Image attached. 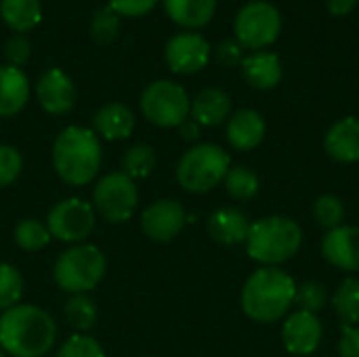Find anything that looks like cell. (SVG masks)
I'll use <instances>...</instances> for the list:
<instances>
[{
    "label": "cell",
    "instance_id": "36",
    "mask_svg": "<svg viewBox=\"0 0 359 357\" xmlns=\"http://www.w3.org/2000/svg\"><path fill=\"white\" fill-rule=\"evenodd\" d=\"M4 57L13 67H21L23 63H27V59L32 57V42L27 40V36L23 34L13 36L4 46Z\"/></svg>",
    "mask_w": 359,
    "mask_h": 357
},
{
    "label": "cell",
    "instance_id": "20",
    "mask_svg": "<svg viewBox=\"0 0 359 357\" xmlns=\"http://www.w3.org/2000/svg\"><path fill=\"white\" fill-rule=\"evenodd\" d=\"M244 80L257 90H271L282 80L280 57L271 50H255L242 61Z\"/></svg>",
    "mask_w": 359,
    "mask_h": 357
},
{
    "label": "cell",
    "instance_id": "34",
    "mask_svg": "<svg viewBox=\"0 0 359 357\" xmlns=\"http://www.w3.org/2000/svg\"><path fill=\"white\" fill-rule=\"evenodd\" d=\"M55 357H105V351L97 339L76 332L61 345Z\"/></svg>",
    "mask_w": 359,
    "mask_h": 357
},
{
    "label": "cell",
    "instance_id": "11",
    "mask_svg": "<svg viewBox=\"0 0 359 357\" xmlns=\"http://www.w3.org/2000/svg\"><path fill=\"white\" fill-rule=\"evenodd\" d=\"M164 59L175 74H196L206 67L210 44L198 32H181L166 42Z\"/></svg>",
    "mask_w": 359,
    "mask_h": 357
},
{
    "label": "cell",
    "instance_id": "9",
    "mask_svg": "<svg viewBox=\"0 0 359 357\" xmlns=\"http://www.w3.org/2000/svg\"><path fill=\"white\" fill-rule=\"evenodd\" d=\"M139 204L135 181L120 173H109L99 179L93 191V208L109 223H126Z\"/></svg>",
    "mask_w": 359,
    "mask_h": 357
},
{
    "label": "cell",
    "instance_id": "29",
    "mask_svg": "<svg viewBox=\"0 0 359 357\" xmlns=\"http://www.w3.org/2000/svg\"><path fill=\"white\" fill-rule=\"evenodd\" d=\"M122 173L128 175L133 181L137 179H145L154 173L156 168V151L149 145H133L122 160Z\"/></svg>",
    "mask_w": 359,
    "mask_h": 357
},
{
    "label": "cell",
    "instance_id": "17",
    "mask_svg": "<svg viewBox=\"0 0 359 357\" xmlns=\"http://www.w3.org/2000/svg\"><path fill=\"white\" fill-rule=\"evenodd\" d=\"M265 120L255 109H240L227 120V141L240 151H250L259 147L265 139Z\"/></svg>",
    "mask_w": 359,
    "mask_h": 357
},
{
    "label": "cell",
    "instance_id": "42",
    "mask_svg": "<svg viewBox=\"0 0 359 357\" xmlns=\"http://www.w3.org/2000/svg\"><path fill=\"white\" fill-rule=\"evenodd\" d=\"M0 357H6V353H4V351H2V349H0Z\"/></svg>",
    "mask_w": 359,
    "mask_h": 357
},
{
    "label": "cell",
    "instance_id": "27",
    "mask_svg": "<svg viewBox=\"0 0 359 357\" xmlns=\"http://www.w3.org/2000/svg\"><path fill=\"white\" fill-rule=\"evenodd\" d=\"M223 183H225L227 194L233 200H240V202H246V200L255 198L259 194V187H261L259 175L248 166H231L227 170Z\"/></svg>",
    "mask_w": 359,
    "mask_h": 357
},
{
    "label": "cell",
    "instance_id": "3",
    "mask_svg": "<svg viewBox=\"0 0 359 357\" xmlns=\"http://www.w3.org/2000/svg\"><path fill=\"white\" fill-rule=\"evenodd\" d=\"M297 284L278 267L257 269L242 288V311L259 324H273L294 305Z\"/></svg>",
    "mask_w": 359,
    "mask_h": 357
},
{
    "label": "cell",
    "instance_id": "40",
    "mask_svg": "<svg viewBox=\"0 0 359 357\" xmlns=\"http://www.w3.org/2000/svg\"><path fill=\"white\" fill-rule=\"evenodd\" d=\"M358 6V0H328V13L334 17H347Z\"/></svg>",
    "mask_w": 359,
    "mask_h": 357
},
{
    "label": "cell",
    "instance_id": "25",
    "mask_svg": "<svg viewBox=\"0 0 359 357\" xmlns=\"http://www.w3.org/2000/svg\"><path fill=\"white\" fill-rule=\"evenodd\" d=\"M332 307L345 326L359 324V280L347 278L332 295Z\"/></svg>",
    "mask_w": 359,
    "mask_h": 357
},
{
    "label": "cell",
    "instance_id": "21",
    "mask_svg": "<svg viewBox=\"0 0 359 357\" xmlns=\"http://www.w3.org/2000/svg\"><path fill=\"white\" fill-rule=\"evenodd\" d=\"M189 114L200 126H219L231 114V99L223 88H204L194 97Z\"/></svg>",
    "mask_w": 359,
    "mask_h": 357
},
{
    "label": "cell",
    "instance_id": "39",
    "mask_svg": "<svg viewBox=\"0 0 359 357\" xmlns=\"http://www.w3.org/2000/svg\"><path fill=\"white\" fill-rule=\"evenodd\" d=\"M339 356L359 357V326H341Z\"/></svg>",
    "mask_w": 359,
    "mask_h": 357
},
{
    "label": "cell",
    "instance_id": "7",
    "mask_svg": "<svg viewBox=\"0 0 359 357\" xmlns=\"http://www.w3.org/2000/svg\"><path fill=\"white\" fill-rule=\"evenodd\" d=\"M236 40L242 48L265 50L282 32V15L267 0H252L244 4L233 21Z\"/></svg>",
    "mask_w": 359,
    "mask_h": 357
},
{
    "label": "cell",
    "instance_id": "33",
    "mask_svg": "<svg viewBox=\"0 0 359 357\" xmlns=\"http://www.w3.org/2000/svg\"><path fill=\"white\" fill-rule=\"evenodd\" d=\"M294 303L301 307V311H309V314L318 316V311H322L328 303L326 286L320 282H305V284L297 286Z\"/></svg>",
    "mask_w": 359,
    "mask_h": 357
},
{
    "label": "cell",
    "instance_id": "38",
    "mask_svg": "<svg viewBox=\"0 0 359 357\" xmlns=\"http://www.w3.org/2000/svg\"><path fill=\"white\" fill-rule=\"evenodd\" d=\"M217 59L225 67L242 65L244 61V48L238 44V40H223L217 48Z\"/></svg>",
    "mask_w": 359,
    "mask_h": 357
},
{
    "label": "cell",
    "instance_id": "19",
    "mask_svg": "<svg viewBox=\"0 0 359 357\" xmlns=\"http://www.w3.org/2000/svg\"><path fill=\"white\" fill-rule=\"evenodd\" d=\"M250 231V221L248 217L233 206H225L215 210L208 217V234L215 242L225 244V246H236L244 244Z\"/></svg>",
    "mask_w": 359,
    "mask_h": 357
},
{
    "label": "cell",
    "instance_id": "10",
    "mask_svg": "<svg viewBox=\"0 0 359 357\" xmlns=\"http://www.w3.org/2000/svg\"><path fill=\"white\" fill-rule=\"evenodd\" d=\"M95 215L93 204L80 198H65L48 210L46 227L50 238L67 244H82L95 227Z\"/></svg>",
    "mask_w": 359,
    "mask_h": 357
},
{
    "label": "cell",
    "instance_id": "31",
    "mask_svg": "<svg viewBox=\"0 0 359 357\" xmlns=\"http://www.w3.org/2000/svg\"><path fill=\"white\" fill-rule=\"evenodd\" d=\"M120 34V15L109 8H97L90 21V36L97 44H111Z\"/></svg>",
    "mask_w": 359,
    "mask_h": 357
},
{
    "label": "cell",
    "instance_id": "4",
    "mask_svg": "<svg viewBox=\"0 0 359 357\" xmlns=\"http://www.w3.org/2000/svg\"><path fill=\"white\" fill-rule=\"evenodd\" d=\"M244 244L252 261L265 267H278L299 252L303 244V229L290 217L273 215L250 223Z\"/></svg>",
    "mask_w": 359,
    "mask_h": 357
},
{
    "label": "cell",
    "instance_id": "5",
    "mask_svg": "<svg viewBox=\"0 0 359 357\" xmlns=\"http://www.w3.org/2000/svg\"><path fill=\"white\" fill-rule=\"evenodd\" d=\"M107 269L105 255L95 244H74L55 261V282L69 295H86L99 286Z\"/></svg>",
    "mask_w": 359,
    "mask_h": 357
},
{
    "label": "cell",
    "instance_id": "23",
    "mask_svg": "<svg viewBox=\"0 0 359 357\" xmlns=\"http://www.w3.org/2000/svg\"><path fill=\"white\" fill-rule=\"evenodd\" d=\"M166 15L181 27H204L217 11V0H164Z\"/></svg>",
    "mask_w": 359,
    "mask_h": 357
},
{
    "label": "cell",
    "instance_id": "2",
    "mask_svg": "<svg viewBox=\"0 0 359 357\" xmlns=\"http://www.w3.org/2000/svg\"><path fill=\"white\" fill-rule=\"evenodd\" d=\"M103 160L101 141L95 130L84 126L63 128L53 143V166L55 173L67 185L80 187L90 183Z\"/></svg>",
    "mask_w": 359,
    "mask_h": 357
},
{
    "label": "cell",
    "instance_id": "6",
    "mask_svg": "<svg viewBox=\"0 0 359 357\" xmlns=\"http://www.w3.org/2000/svg\"><path fill=\"white\" fill-rule=\"evenodd\" d=\"M231 168L227 151L215 143H200L187 149L177 164V181L189 194L215 189Z\"/></svg>",
    "mask_w": 359,
    "mask_h": 357
},
{
    "label": "cell",
    "instance_id": "12",
    "mask_svg": "<svg viewBox=\"0 0 359 357\" xmlns=\"http://www.w3.org/2000/svg\"><path fill=\"white\" fill-rule=\"evenodd\" d=\"M187 223L185 208L177 200H156L141 215V229L154 242L175 240Z\"/></svg>",
    "mask_w": 359,
    "mask_h": 357
},
{
    "label": "cell",
    "instance_id": "24",
    "mask_svg": "<svg viewBox=\"0 0 359 357\" xmlns=\"http://www.w3.org/2000/svg\"><path fill=\"white\" fill-rule=\"evenodd\" d=\"M2 21L17 34L34 29L42 19L40 0H0Z\"/></svg>",
    "mask_w": 359,
    "mask_h": 357
},
{
    "label": "cell",
    "instance_id": "37",
    "mask_svg": "<svg viewBox=\"0 0 359 357\" xmlns=\"http://www.w3.org/2000/svg\"><path fill=\"white\" fill-rule=\"evenodd\" d=\"M158 0H109V8H114L120 17H143L147 15Z\"/></svg>",
    "mask_w": 359,
    "mask_h": 357
},
{
    "label": "cell",
    "instance_id": "14",
    "mask_svg": "<svg viewBox=\"0 0 359 357\" xmlns=\"http://www.w3.org/2000/svg\"><path fill=\"white\" fill-rule=\"evenodd\" d=\"M36 97L46 114L63 116L76 103V86L63 69L50 67L38 78Z\"/></svg>",
    "mask_w": 359,
    "mask_h": 357
},
{
    "label": "cell",
    "instance_id": "16",
    "mask_svg": "<svg viewBox=\"0 0 359 357\" xmlns=\"http://www.w3.org/2000/svg\"><path fill=\"white\" fill-rule=\"evenodd\" d=\"M324 149L337 162H359V118L349 116L334 122L324 137Z\"/></svg>",
    "mask_w": 359,
    "mask_h": 357
},
{
    "label": "cell",
    "instance_id": "1",
    "mask_svg": "<svg viewBox=\"0 0 359 357\" xmlns=\"http://www.w3.org/2000/svg\"><path fill=\"white\" fill-rule=\"evenodd\" d=\"M55 339V320L36 305H15L0 316V349L6 356H46Z\"/></svg>",
    "mask_w": 359,
    "mask_h": 357
},
{
    "label": "cell",
    "instance_id": "30",
    "mask_svg": "<svg viewBox=\"0 0 359 357\" xmlns=\"http://www.w3.org/2000/svg\"><path fill=\"white\" fill-rule=\"evenodd\" d=\"M313 219L318 221V225L330 229H337L343 225L345 221V204L339 196L332 194H324L313 202Z\"/></svg>",
    "mask_w": 359,
    "mask_h": 357
},
{
    "label": "cell",
    "instance_id": "35",
    "mask_svg": "<svg viewBox=\"0 0 359 357\" xmlns=\"http://www.w3.org/2000/svg\"><path fill=\"white\" fill-rule=\"evenodd\" d=\"M21 168H23V158L19 149L13 145H0V189L17 181Z\"/></svg>",
    "mask_w": 359,
    "mask_h": 357
},
{
    "label": "cell",
    "instance_id": "28",
    "mask_svg": "<svg viewBox=\"0 0 359 357\" xmlns=\"http://www.w3.org/2000/svg\"><path fill=\"white\" fill-rule=\"evenodd\" d=\"M13 238L21 250L36 252V250H42L50 242V231H48L46 223H40L38 219H23L15 227Z\"/></svg>",
    "mask_w": 359,
    "mask_h": 357
},
{
    "label": "cell",
    "instance_id": "15",
    "mask_svg": "<svg viewBox=\"0 0 359 357\" xmlns=\"http://www.w3.org/2000/svg\"><path fill=\"white\" fill-rule=\"evenodd\" d=\"M324 259L343 271H359V227L341 225L322 240Z\"/></svg>",
    "mask_w": 359,
    "mask_h": 357
},
{
    "label": "cell",
    "instance_id": "8",
    "mask_svg": "<svg viewBox=\"0 0 359 357\" xmlns=\"http://www.w3.org/2000/svg\"><path fill=\"white\" fill-rule=\"evenodd\" d=\"M187 90L170 80H156L141 93L143 116L160 128H179L189 116Z\"/></svg>",
    "mask_w": 359,
    "mask_h": 357
},
{
    "label": "cell",
    "instance_id": "41",
    "mask_svg": "<svg viewBox=\"0 0 359 357\" xmlns=\"http://www.w3.org/2000/svg\"><path fill=\"white\" fill-rule=\"evenodd\" d=\"M179 133L185 141H196L200 137V124L196 120H185L181 126H179Z\"/></svg>",
    "mask_w": 359,
    "mask_h": 357
},
{
    "label": "cell",
    "instance_id": "32",
    "mask_svg": "<svg viewBox=\"0 0 359 357\" xmlns=\"http://www.w3.org/2000/svg\"><path fill=\"white\" fill-rule=\"evenodd\" d=\"M23 295V278L17 271V267L8 263H0V309L6 311L15 305H19V299Z\"/></svg>",
    "mask_w": 359,
    "mask_h": 357
},
{
    "label": "cell",
    "instance_id": "18",
    "mask_svg": "<svg viewBox=\"0 0 359 357\" xmlns=\"http://www.w3.org/2000/svg\"><path fill=\"white\" fill-rule=\"evenodd\" d=\"M93 130L107 141L128 139L135 130V114L124 103H107L93 116Z\"/></svg>",
    "mask_w": 359,
    "mask_h": 357
},
{
    "label": "cell",
    "instance_id": "26",
    "mask_svg": "<svg viewBox=\"0 0 359 357\" xmlns=\"http://www.w3.org/2000/svg\"><path fill=\"white\" fill-rule=\"evenodd\" d=\"M97 318V305L86 295H72L65 303V320L78 335H86L95 326Z\"/></svg>",
    "mask_w": 359,
    "mask_h": 357
},
{
    "label": "cell",
    "instance_id": "13",
    "mask_svg": "<svg viewBox=\"0 0 359 357\" xmlns=\"http://www.w3.org/2000/svg\"><path fill=\"white\" fill-rule=\"evenodd\" d=\"M324 339V326L316 314L297 311L282 326V341L288 353L297 357L311 356Z\"/></svg>",
    "mask_w": 359,
    "mask_h": 357
},
{
    "label": "cell",
    "instance_id": "22",
    "mask_svg": "<svg viewBox=\"0 0 359 357\" xmlns=\"http://www.w3.org/2000/svg\"><path fill=\"white\" fill-rule=\"evenodd\" d=\"M29 99L27 76L13 65L0 67V118H11L19 114Z\"/></svg>",
    "mask_w": 359,
    "mask_h": 357
}]
</instances>
